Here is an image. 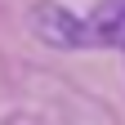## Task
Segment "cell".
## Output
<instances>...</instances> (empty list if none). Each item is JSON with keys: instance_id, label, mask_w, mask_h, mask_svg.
<instances>
[{"instance_id": "obj_1", "label": "cell", "mask_w": 125, "mask_h": 125, "mask_svg": "<svg viewBox=\"0 0 125 125\" xmlns=\"http://www.w3.org/2000/svg\"><path fill=\"white\" fill-rule=\"evenodd\" d=\"M31 36L49 49H89V22L85 13H72L67 5H54V0H40L27 13Z\"/></svg>"}, {"instance_id": "obj_2", "label": "cell", "mask_w": 125, "mask_h": 125, "mask_svg": "<svg viewBox=\"0 0 125 125\" xmlns=\"http://www.w3.org/2000/svg\"><path fill=\"white\" fill-rule=\"evenodd\" d=\"M89 49H121L125 54V0H98L89 13Z\"/></svg>"}]
</instances>
